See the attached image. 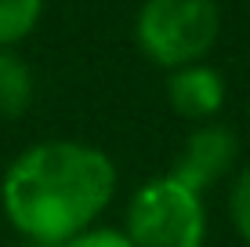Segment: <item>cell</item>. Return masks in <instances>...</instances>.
<instances>
[{
  "mask_svg": "<svg viewBox=\"0 0 250 247\" xmlns=\"http://www.w3.org/2000/svg\"><path fill=\"white\" fill-rule=\"evenodd\" d=\"M44 0H0V51L22 44L37 29Z\"/></svg>",
  "mask_w": 250,
  "mask_h": 247,
  "instance_id": "52a82bcc",
  "label": "cell"
},
{
  "mask_svg": "<svg viewBox=\"0 0 250 247\" xmlns=\"http://www.w3.org/2000/svg\"><path fill=\"white\" fill-rule=\"evenodd\" d=\"M167 102L178 116L192 124H210L225 106V76L214 66L196 62V66H182L170 73L167 80Z\"/></svg>",
  "mask_w": 250,
  "mask_h": 247,
  "instance_id": "5b68a950",
  "label": "cell"
},
{
  "mask_svg": "<svg viewBox=\"0 0 250 247\" xmlns=\"http://www.w3.org/2000/svg\"><path fill=\"white\" fill-rule=\"evenodd\" d=\"M58 247H134L131 236L124 233V225H91L83 229V233H76L73 240L58 244Z\"/></svg>",
  "mask_w": 250,
  "mask_h": 247,
  "instance_id": "9c48e42d",
  "label": "cell"
},
{
  "mask_svg": "<svg viewBox=\"0 0 250 247\" xmlns=\"http://www.w3.org/2000/svg\"><path fill=\"white\" fill-rule=\"evenodd\" d=\"M221 37L218 0H145L134 15V40L160 69L196 66Z\"/></svg>",
  "mask_w": 250,
  "mask_h": 247,
  "instance_id": "7a4b0ae2",
  "label": "cell"
},
{
  "mask_svg": "<svg viewBox=\"0 0 250 247\" xmlns=\"http://www.w3.org/2000/svg\"><path fill=\"white\" fill-rule=\"evenodd\" d=\"M33 95H37V80H33L29 62L15 47L0 51V116L4 120L22 116L33 106Z\"/></svg>",
  "mask_w": 250,
  "mask_h": 247,
  "instance_id": "8992f818",
  "label": "cell"
},
{
  "mask_svg": "<svg viewBox=\"0 0 250 247\" xmlns=\"http://www.w3.org/2000/svg\"><path fill=\"white\" fill-rule=\"evenodd\" d=\"M229 218L232 229L239 233V240L250 244V164L239 167L232 175V189H229Z\"/></svg>",
  "mask_w": 250,
  "mask_h": 247,
  "instance_id": "ba28073f",
  "label": "cell"
},
{
  "mask_svg": "<svg viewBox=\"0 0 250 247\" xmlns=\"http://www.w3.org/2000/svg\"><path fill=\"white\" fill-rule=\"evenodd\" d=\"M116 197V164L91 142L51 138L22 149L0 182L4 215L29 244L58 247L98 225Z\"/></svg>",
  "mask_w": 250,
  "mask_h": 247,
  "instance_id": "6da1fadb",
  "label": "cell"
},
{
  "mask_svg": "<svg viewBox=\"0 0 250 247\" xmlns=\"http://www.w3.org/2000/svg\"><path fill=\"white\" fill-rule=\"evenodd\" d=\"M124 233L134 247H203L207 203L203 193L188 189L174 175H156L138 185L127 203Z\"/></svg>",
  "mask_w": 250,
  "mask_h": 247,
  "instance_id": "3957f363",
  "label": "cell"
},
{
  "mask_svg": "<svg viewBox=\"0 0 250 247\" xmlns=\"http://www.w3.org/2000/svg\"><path fill=\"white\" fill-rule=\"evenodd\" d=\"M247 116H250V109H247Z\"/></svg>",
  "mask_w": 250,
  "mask_h": 247,
  "instance_id": "30bf717a",
  "label": "cell"
},
{
  "mask_svg": "<svg viewBox=\"0 0 250 247\" xmlns=\"http://www.w3.org/2000/svg\"><path fill=\"white\" fill-rule=\"evenodd\" d=\"M236 160H239V135L229 124L210 120V124H196L188 131L170 175L178 182H185L188 189L207 193L221 178L236 175Z\"/></svg>",
  "mask_w": 250,
  "mask_h": 247,
  "instance_id": "277c9868",
  "label": "cell"
}]
</instances>
